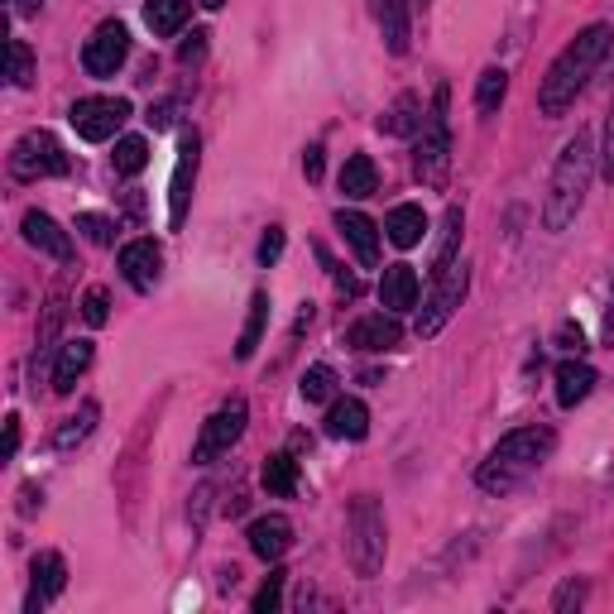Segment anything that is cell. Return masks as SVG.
Here are the masks:
<instances>
[{
  "instance_id": "cell-1",
  "label": "cell",
  "mask_w": 614,
  "mask_h": 614,
  "mask_svg": "<svg viewBox=\"0 0 614 614\" xmlns=\"http://www.w3.org/2000/svg\"><path fill=\"white\" fill-rule=\"evenodd\" d=\"M610 58H614V30H610V24H591V30H581L552 58V68H547V77H543V87H538L543 115H561V111H567L571 101L585 91V82L600 72V63H610Z\"/></svg>"
},
{
  "instance_id": "cell-2",
  "label": "cell",
  "mask_w": 614,
  "mask_h": 614,
  "mask_svg": "<svg viewBox=\"0 0 614 614\" xmlns=\"http://www.w3.org/2000/svg\"><path fill=\"white\" fill-rule=\"evenodd\" d=\"M591 178H595V139H591V130H577V139L561 145L552 178H547V198H543V226L547 231H567L571 221H577Z\"/></svg>"
},
{
  "instance_id": "cell-3",
  "label": "cell",
  "mask_w": 614,
  "mask_h": 614,
  "mask_svg": "<svg viewBox=\"0 0 614 614\" xmlns=\"http://www.w3.org/2000/svg\"><path fill=\"white\" fill-rule=\"evenodd\" d=\"M557 447L552 427L533 423V427H518V433L500 437V447H494L485 461L476 470V485L485 494H509L514 485H524V480L547 461V451Z\"/></svg>"
},
{
  "instance_id": "cell-4",
  "label": "cell",
  "mask_w": 614,
  "mask_h": 614,
  "mask_svg": "<svg viewBox=\"0 0 614 614\" xmlns=\"http://www.w3.org/2000/svg\"><path fill=\"white\" fill-rule=\"evenodd\" d=\"M384 509L375 494H360L356 504H350L346 514V552H350V567H356V577H375V571L384 567Z\"/></svg>"
},
{
  "instance_id": "cell-5",
  "label": "cell",
  "mask_w": 614,
  "mask_h": 614,
  "mask_svg": "<svg viewBox=\"0 0 614 614\" xmlns=\"http://www.w3.org/2000/svg\"><path fill=\"white\" fill-rule=\"evenodd\" d=\"M447 101L451 91L437 87L433 107L423 115V130H417V149H413V168L427 188H442L447 182V168H451V125H447Z\"/></svg>"
},
{
  "instance_id": "cell-6",
  "label": "cell",
  "mask_w": 614,
  "mask_h": 614,
  "mask_svg": "<svg viewBox=\"0 0 614 614\" xmlns=\"http://www.w3.org/2000/svg\"><path fill=\"white\" fill-rule=\"evenodd\" d=\"M72 168V159L63 154V145L48 130H30V135L15 139V149H10V174L20 182H38V178H63Z\"/></svg>"
},
{
  "instance_id": "cell-7",
  "label": "cell",
  "mask_w": 614,
  "mask_h": 614,
  "mask_svg": "<svg viewBox=\"0 0 614 614\" xmlns=\"http://www.w3.org/2000/svg\"><path fill=\"white\" fill-rule=\"evenodd\" d=\"M245 417H250L245 399H231L226 409H216L212 417H206L198 447H192V466H212L216 456H226V451L235 447V442L245 437Z\"/></svg>"
},
{
  "instance_id": "cell-8",
  "label": "cell",
  "mask_w": 614,
  "mask_h": 614,
  "mask_svg": "<svg viewBox=\"0 0 614 614\" xmlns=\"http://www.w3.org/2000/svg\"><path fill=\"white\" fill-rule=\"evenodd\" d=\"M72 130L87 139V145H101V139H111L115 130L130 121V101L125 97H82L72 107Z\"/></svg>"
},
{
  "instance_id": "cell-9",
  "label": "cell",
  "mask_w": 614,
  "mask_h": 614,
  "mask_svg": "<svg viewBox=\"0 0 614 614\" xmlns=\"http://www.w3.org/2000/svg\"><path fill=\"white\" fill-rule=\"evenodd\" d=\"M470 289V269L456 259L451 269H442L437 273V289L427 293V303H423V317H417V336H437L442 326H447V317L456 308H461V298Z\"/></svg>"
},
{
  "instance_id": "cell-10",
  "label": "cell",
  "mask_w": 614,
  "mask_h": 614,
  "mask_svg": "<svg viewBox=\"0 0 614 614\" xmlns=\"http://www.w3.org/2000/svg\"><path fill=\"white\" fill-rule=\"evenodd\" d=\"M198 159H202V139L198 130L178 139V164H174V182H168V226H182L188 216V202H192V182H198Z\"/></svg>"
},
{
  "instance_id": "cell-11",
  "label": "cell",
  "mask_w": 614,
  "mask_h": 614,
  "mask_svg": "<svg viewBox=\"0 0 614 614\" xmlns=\"http://www.w3.org/2000/svg\"><path fill=\"white\" fill-rule=\"evenodd\" d=\"M130 54V34H125V24L121 20H107V24H97V34L87 38V48H82V68L91 77H115L121 72V63Z\"/></svg>"
},
{
  "instance_id": "cell-12",
  "label": "cell",
  "mask_w": 614,
  "mask_h": 614,
  "mask_svg": "<svg viewBox=\"0 0 614 614\" xmlns=\"http://www.w3.org/2000/svg\"><path fill=\"white\" fill-rule=\"evenodd\" d=\"M403 342V326L394 312H370V317L346 326V346L350 350H394Z\"/></svg>"
},
{
  "instance_id": "cell-13",
  "label": "cell",
  "mask_w": 614,
  "mask_h": 614,
  "mask_svg": "<svg viewBox=\"0 0 614 614\" xmlns=\"http://www.w3.org/2000/svg\"><path fill=\"white\" fill-rule=\"evenodd\" d=\"M159 269H164V250L154 241H130L121 250V273L135 293H149L159 283Z\"/></svg>"
},
{
  "instance_id": "cell-14",
  "label": "cell",
  "mask_w": 614,
  "mask_h": 614,
  "mask_svg": "<svg viewBox=\"0 0 614 614\" xmlns=\"http://www.w3.org/2000/svg\"><path fill=\"white\" fill-rule=\"evenodd\" d=\"M24 241H30L38 255L58 259V265H72V235L48 212H24Z\"/></svg>"
},
{
  "instance_id": "cell-15",
  "label": "cell",
  "mask_w": 614,
  "mask_h": 614,
  "mask_svg": "<svg viewBox=\"0 0 614 614\" xmlns=\"http://www.w3.org/2000/svg\"><path fill=\"white\" fill-rule=\"evenodd\" d=\"M63 585H68V561L58 552H38L34 557V585H30V614H38L54 595H63Z\"/></svg>"
},
{
  "instance_id": "cell-16",
  "label": "cell",
  "mask_w": 614,
  "mask_h": 614,
  "mask_svg": "<svg viewBox=\"0 0 614 614\" xmlns=\"http://www.w3.org/2000/svg\"><path fill=\"white\" fill-rule=\"evenodd\" d=\"M336 231L346 235V245L356 250V259H360L365 269L380 265V226H375L370 216H360V212H336Z\"/></svg>"
},
{
  "instance_id": "cell-17",
  "label": "cell",
  "mask_w": 614,
  "mask_h": 614,
  "mask_svg": "<svg viewBox=\"0 0 614 614\" xmlns=\"http://www.w3.org/2000/svg\"><path fill=\"white\" fill-rule=\"evenodd\" d=\"M245 538H250V552H255V557L279 561V557L293 547V524H289L283 514H265V518H255Z\"/></svg>"
},
{
  "instance_id": "cell-18",
  "label": "cell",
  "mask_w": 614,
  "mask_h": 614,
  "mask_svg": "<svg viewBox=\"0 0 614 614\" xmlns=\"http://www.w3.org/2000/svg\"><path fill=\"white\" fill-rule=\"evenodd\" d=\"M595 380H600V375H595L581 356H577V360H561V365H557V403H561V409H577V403L591 399Z\"/></svg>"
},
{
  "instance_id": "cell-19",
  "label": "cell",
  "mask_w": 614,
  "mask_h": 614,
  "mask_svg": "<svg viewBox=\"0 0 614 614\" xmlns=\"http://www.w3.org/2000/svg\"><path fill=\"white\" fill-rule=\"evenodd\" d=\"M91 342L87 336H77V342H63V350H58V365H54V394H72L77 389V380L87 375V365H91Z\"/></svg>"
},
{
  "instance_id": "cell-20",
  "label": "cell",
  "mask_w": 614,
  "mask_h": 614,
  "mask_svg": "<svg viewBox=\"0 0 614 614\" xmlns=\"http://www.w3.org/2000/svg\"><path fill=\"white\" fill-rule=\"evenodd\" d=\"M380 303H384V312H409V308H417V273H413V265H389L384 269V279H380Z\"/></svg>"
},
{
  "instance_id": "cell-21",
  "label": "cell",
  "mask_w": 614,
  "mask_h": 614,
  "mask_svg": "<svg viewBox=\"0 0 614 614\" xmlns=\"http://www.w3.org/2000/svg\"><path fill=\"white\" fill-rule=\"evenodd\" d=\"M326 433L336 442H360L370 433V409H365L360 399H336L332 413H326Z\"/></svg>"
},
{
  "instance_id": "cell-22",
  "label": "cell",
  "mask_w": 614,
  "mask_h": 614,
  "mask_svg": "<svg viewBox=\"0 0 614 614\" xmlns=\"http://www.w3.org/2000/svg\"><path fill=\"white\" fill-rule=\"evenodd\" d=\"M384 235H389V245H399V250H413V245H423V235H427L423 206H413V202L394 206V212H389V221H384Z\"/></svg>"
},
{
  "instance_id": "cell-23",
  "label": "cell",
  "mask_w": 614,
  "mask_h": 614,
  "mask_svg": "<svg viewBox=\"0 0 614 614\" xmlns=\"http://www.w3.org/2000/svg\"><path fill=\"white\" fill-rule=\"evenodd\" d=\"M423 130V101L413 97V91H403V97L380 115V135H417Z\"/></svg>"
},
{
  "instance_id": "cell-24",
  "label": "cell",
  "mask_w": 614,
  "mask_h": 614,
  "mask_svg": "<svg viewBox=\"0 0 614 614\" xmlns=\"http://www.w3.org/2000/svg\"><path fill=\"white\" fill-rule=\"evenodd\" d=\"M188 15H192V5L188 0H145V24L159 38H168V34H178L182 24H188Z\"/></svg>"
},
{
  "instance_id": "cell-25",
  "label": "cell",
  "mask_w": 614,
  "mask_h": 614,
  "mask_svg": "<svg viewBox=\"0 0 614 614\" xmlns=\"http://www.w3.org/2000/svg\"><path fill=\"white\" fill-rule=\"evenodd\" d=\"M380 30L389 54H409V0H380Z\"/></svg>"
},
{
  "instance_id": "cell-26",
  "label": "cell",
  "mask_w": 614,
  "mask_h": 614,
  "mask_svg": "<svg viewBox=\"0 0 614 614\" xmlns=\"http://www.w3.org/2000/svg\"><path fill=\"white\" fill-rule=\"evenodd\" d=\"M380 188V174H375V159L370 154H350L342 164V192L346 198H370Z\"/></svg>"
},
{
  "instance_id": "cell-27",
  "label": "cell",
  "mask_w": 614,
  "mask_h": 614,
  "mask_svg": "<svg viewBox=\"0 0 614 614\" xmlns=\"http://www.w3.org/2000/svg\"><path fill=\"white\" fill-rule=\"evenodd\" d=\"M265 322H269V293L259 289V293L250 298V317H245V326H241V342H235V356H241V360H250L255 350H259V336H265Z\"/></svg>"
},
{
  "instance_id": "cell-28",
  "label": "cell",
  "mask_w": 614,
  "mask_h": 614,
  "mask_svg": "<svg viewBox=\"0 0 614 614\" xmlns=\"http://www.w3.org/2000/svg\"><path fill=\"white\" fill-rule=\"evenodd\" d=\"M461 226H466V212H461V206H447V216H442V241H437V255H433V273L456 265V250H461Z\"/></svg>"
},
{
  "instance_id": "cell-29",
  "label": "cell",
  "mask_w": 614,
  "mask_h": 614,
  "mask_svg": "<svg viewBox=\"0 0 614 614\" xmlns=\"http://www.w3.org/2000/svg\"><path fill=\"white\" fill-rule=\"evenodd\" d=\"M259 480H265V490H269V494L289 500V494L298 490V461H293L289 451H273L269 461H265V476H259Z\"/></svg>"
},
{
  "instance_id": "cell-30",
  "label": "cell",
  "mask_w": 614,
  "mask_h": 614,
  "mask_svg": "<svg viewBox=\"0 0 614 614\" xmlns=\"http://www.w3.org/2000/svg\"><path fill=\"white\" fill-rule=\"evenodd\" d=\"M504 97H509V72L504 68H485L480 72V82H476V111L480 115H494L504 107Z\"/></svg>"
},
{
  "instance_id": "cell-31",
  "label": "cell",
  "mask_w": 614,
  "mask_h": 614,
  "mask_svg": "<svg viewBox=\"0 0 614 614\" xmlns=\"http://www.w3.org/2000/svg\"><path fill=\"white\" fill-rule=\"evenodd\" d=\"M97 417H101V409H97V403H82V413H77V417H68V423L58 427L54 447H58V451H72L77 442H87V437H91V427H97Z\"/></svg>"
},
{
  "instance_id": "cell-32",
  "label": "cell",
  "mask_w": 614,
  "mask_h": 614,
  "mask_svg": "<svg viewBox=\"0 0 614 614\" xmlns=\"http://www.w3.org/2000/svg\"><path fill=\"white\" fill-rule=\"evenodd\" d=\"M145 168H149V145L139 135H125L121 145H115V174L135 178V174H145Z\"/></svg>"
},
{
  "instance_id": "cell-33",
  "label": "cell",
  "mask_w": 614,
  "mask_h": 614,
  "mask_svg": "<svg viewBox=\"0 0 614 614\" xmlns=\"http://www.w3.org/2000/svg\"><path fill=\"white\" fill-rule=\"evenodd\" d=\"M336 394V370L332 365H312V370L303 375V399L308 403H326Z\"/></svg>"
},
{
  "instance_id": "cell-34",
  "label": "cell",
  "mask_w": 614,
  "mask_h": 614,
  "mask_svg": "<svg viewBox=\"0 0 614 614\" xmlns=\"http://www.w3.org/2000/svg\"><path fill=\"white\" fill-rule=\"evenodd\" d=\"M34 82V54L24 38H10V87H30Z\"/></svg>"
},
{
  "instance_id": "cell-35",
  "label": "cell",
  "mask_w": 614,
  "mask_h": 614,
  "mask_svg": "<svg viewBox=\"0 0 614 614\" xmlns=\"http://www.w3.org/2000/svg\"><path fill=\"white\" fill-rule=\"evenodd\" d=\"M283 577H289V571H269V581L255 591V614H273L283 605Z\"/></svg>"
},
{
  "instance_id": "cell-36",
  "label": "cell",
  "mask_w": 614,
  "mask_h": 614,
  "mask_svg": "<svg viewBox=\"0 0 614 614\" xmlns=\"http://www.w3.org/2000/svg\"><path fill=\"white\" fill-rule=\"evenodd\" d=\"M77 231H82L91 245H111V241H115V221H111V216H97V212H82V216H77Z\"/></svg>"
},
{
  "instance_id": "cell-37",
  "label": "cell",
  "mask_w": 614,
  "mask_h": 614,
  "mask_svg": "<svg viewBox=\"0 0 614 614\" xmlns=\"http://www.w3.org/2000/svg\"><path fill=\"white\" fill-rule=\"evenodd\" d=\"M82 317H87V326H107V317H111V298H107V289H87V298H82Z\"/></svg>"
},
{
  "instance_id": "cell-38",
  "label": "cell",
  "mask_w": 614,
  "mask_h": 614,
  "mask_svg": "<svg viewBox=\"0 0 614 614\" xmlns=\"http://www.w3.org/2000/svg\"><path fill=\"white\" fill-rule=\"evenodd\" d=\"M581 605H585V581H581V577H571V581L552 595V610H557V614H567V610H581Z\"/></svg>"
},
{
  "instance_id": "cell-39",
  "label": "cell",
  "mask_w": 614,
  "mask_h": 614,
  "mask_svg": "<svg viewBox=\"0 0 614 614\" xmlns=\"http://www.w3.org/2000/svg\"><path fill=\"white\" fill-rule=\"evenodd\" d=\"M279 259H283V231H279V226H269V231H265V241H259V265L273 269Z\"/></svg>"
},
{
  "instance_id": "cell-40",
  "label": "cell",
  "mask_w": 614,
  "mask_h": 614,
  "mask_svg": "<svg viewBox=\"0 0 614 614\" xmlns=\"http://www.w3.org/2000/svg\"><path fill=\"white\" fill-rule=\"evenodd\" d=\"M202 58H206V30H198V34L188 38V44L178 48V63H182V68H192V63H202Z\"/></svg>"
},
{
  "instance_id": "cell-41",
  "label": "cell",
  "mask_w": 614,
  "mask_h": 614,
  "mask_svg": "<svg viewBox=\"0 0 614 614\" xmlns=\"http://www.w3.org/2000/svg\"><path fill=\"white\" fill-rule=\"evenodd\" d=\"M557 342H561V350H577V356L585 350V336H581V326H571V322L557 332Z\"/></svg>"
},
{
  "instance_id": "cell-42",
  "label": "cell",
  "mask_w": 614,
  "mask_h": 614,
  "mask_svg": "<svg viewBox=\"0 0 614 614\" xmlns=\"http://www.w3.org/2000/svg\"><path fill=\"white\" fill-rule=\"evenodd\" d=\"M600 174L614 182V115H610V135H605V154H600Z\"/></svg>"
},
{
  "instance_id": "cell-43",
  "label": "cell",
  "mask_w": 614,
  "mask_h": 614,
  "mask_svg": "<svg viewBox=\"0 0 614 614\" xmlns=\"http://www.w3.org/2000/svg\"><path fill=\"white\" fill-rule=\"evenodd\" d=\"M303 174H308V182L322 178V145H312V149L303 154Z\"/></svg>"
},
{
  "instance_id": "cell-44",
  "label": "cell",
  "mask_w": 614,
  "mask_h": 614,
  "mask_svg": "<svg viewBox=\"0 0 614 614\" xmlns=\"http://www.w3.org/2000/svg\"><path fill=\"white\" fill-rule=\"evenodd\" d=\"M20 451V417H10L5 423V456H15Z\"/></svg>"
},
{
  "instance_id": "cell-45",
  "label": "cell",
  "mask_w": 614,
  "mask_h": 614,
  "mask_svg": "<svg viewBox=\"0 0 614 614\" xmlns=\"http://www.w3.org/2000/svg\"><path fill=\"white\" fill-rule=\"evenodd\" d=\"M198 5H202V10H221V5H226V0H198Z\"/></svg>"
},
{
  "instance_id": "cell-46",
  "label": "cell",
  "mask_w": 614,
  "mask_h": 614,
  "mask_svg": "<svg viewBox=\"0 0 614 614\" xmlns=\"http://www.w3.org/2000/svg\"><path fill=\"white\" fill-rule=\"evenodd\" d=\"M38 5H44V0H20V10H38Z\"/></svg>"
},
{
  "instance_id": "cell-47",
  "label": "cell",
  "mask_w": 614,
  "mask_h": 614,
  "mask_svg": "<svg viewBox=\"0 0 614 614\" xmlns=\"http://www.w3.org/2000/svg\"><path fill=\"white\" fill-rule=\"evenodd\" d=\"M413 5H417V10H427V5H433V0H413Z\"/></svg>"
}]
</instances>
